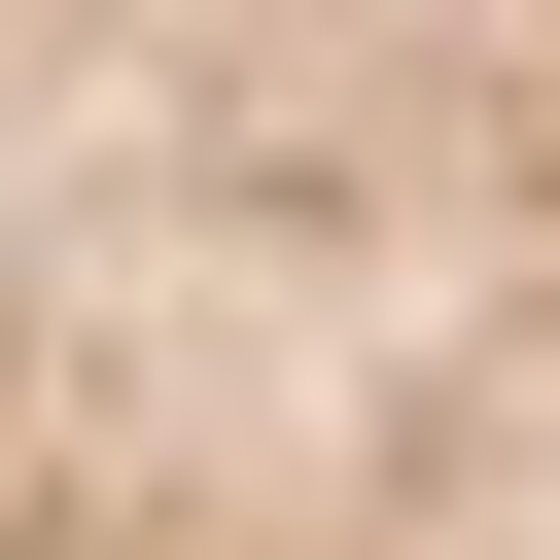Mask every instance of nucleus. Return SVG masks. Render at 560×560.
<instances>
[{
  "instance_id": "nucleus-1",
  "label": "nucleus",
  "mask_w": 560,
  "mask_h": 560,
  "mask_svg": "<svg viewBox=\"0 0 560 560\" xmlns=\"http://www.w3.org/2000/svg\"><path fill=\"white\" fill-rule=\"evenodd\" d=\"M0 560H560V0H0Z\"/></svg>"
}]
</instances>
